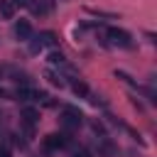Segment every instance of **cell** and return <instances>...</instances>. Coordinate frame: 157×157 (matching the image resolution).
Wrapping results in <instances>:
<instances>
[{
	"label": "cell",
	"instance_id": "obj_5",
	"mask_svg": "<svg viewBox=\"0 0 157 157\" xmlns=\"http://www.w3.org/2000/svg\"><path fill=\"white\" fill-rule=\"evenodd\" d=\"M27 7L32 10V15H49L54 7V0H27Z\"/></svg>",
	"mask_w": 157,
	"mask_h": 157
},
{
	"label": "cell",
	"instance_id": "obj_9",
	"mask_svg": "<svg viewBox=\"0 0 157 157\" xmlns=\"http://www.w3.org/2000/svg\"><path fill=\"white\" fill-rule=\"evenodd\" d=\"M44 76H47V81H49L52 86H56V88H64V86H66L64 76H61V74H56V71H47Z\"/></svg>",
	"mask_w": 157,
	"mask_h": 157
},
{
	"label": "cell",
	"instance_id": "obj_16",
	"mask_svg": "<svg viewBox=\"0 0 157 157\" xmlns=\"http://www.w3.org/2000/svg\"><path fill=\"white\" fill-rule=\"evenodd\" d=\"M0 76H2V69H0Z\"/></svg>",
	"mask_w": 157,
	"mask_h": 157
},
{
	"label": "cell",
	"instance_id": "obj_7",
	"mask_svg": "<svg viewBox=\"0 0 157 157\" xmlns=\"http://www.w3.org/2000/svg\"><path fill=\"white\" fill-rule=\"evenodd\" d=\"M64 145H66V137H64V135H56V132H54V135H47V137H44V150H49V152L61 150Z\"/></svg>",
	"mask_w": 157,
	"mask_h": 157
},
{
	"label": "cell",
	"instance_id": "obj_6",
	"mask_svg": "<svg viewBox=\"0 0 157 157\" xmlns=\"http://www.w3.org/2000/svg\"><path fill=\"white\" fill-rule=\"evenodd\" d=\"M15 37L22 39V42H29V37H32V25H29L27 20H17V22H15Z\"/></svg>",
	"mask_w": 157,
	"mask_h": 157
},
{
	"label": "cell",
	"instance_id": "obj_15",
	"mask_svg": "<svg viewBox=\"0 0 157 157\" xmlns=\"http://www.w3.org/2000/svg\"><path fill=\"white\" fill-rule=\"evenodd\" d=\"M12 5H27V0H10Z\"/></svg>",
	"mask_w": 157,
	"mask_h": 157
},
{
	"label": "cell",
	"instance_id": "obj_2",
	"mask_svg": "<svg viewBox=\"0 0 157 157\" xmlns=\"http://www.w3.org/2000/svg\"><path fill=\"white\" fill-rule=\"evenodd\" d=\"M61 123H64V128L76 130V128L83 123V113H81L78 108H74V105H66V108L61 110Z\"/></svg>",
	"mask_w": 157,
	"mask_h": 157
},
{
	"label": "cell",
	"instance_id": "obj_14",
	"mask_svg": "<svg viewBox=\"0 0 157 157\" xmlns=\"http://www.w3.org/2000/svg\"><path fill=\"white\" fill-rule=\"evenodd\" d=\"M7 96H10V93H7V88H2V86H0V98H7Z\"/></svg>",
	"mask_w": 157,
	"mask_h": 157
},
{
	"label": "cell",
	"instance_id": "obj_10",
	"mask_svg": "<svg viewBox=\"0 0 157 157\" xmlns=\"http://www.w3.org/2000/svg\"><path fill=\"white\" fill-rule=\"evenodd\" d=\"M71 88H74V93H76V96H83V98H86V96H91L88 86H86L83 81H78V78H76V81H71Z\"/></svg>",
	"mask_w": 157,
	"mask_h": 157
},
{
	"label": "cell",
	"instance_id": "obj_1",
	"mask_svg": "<svg viewBox=\"0 0 157 157\" xmlns=\"http://www.w3.org/2000/svg\"><path fill=\"white\" fill-rule=\"evenodd\" d=\"M56 44V37H54V32H42V34H32L29 37V52L32 54H37V52H42L44 47H54Z\"/></svg>",
	"mask_w": 157,
	"mask_h": 157
},
{
	"label": "cell",
	"instance_id": "obj_11",
	"mask_svg": "<svg viewBox=\"0 0 157 157\" xmlns=\"http://www.w3.org/2000/svg\"><path fill=\"white\" fill-rule=\"evenodd\" d=\"M0 12H2V17L12 20V17H15V5H12L10 0H0Z\"/></svg>",
	"mask_w": 157,
	"mask_h": 157
},
{
	"label": "cell",
	"instance_id": "obj_13",
	"mask_svg": "<svg viewBox=\"0 0 157 157\" xmlns=\"http://www.w3.org/2000/svg\"><path fill=\"white\" fill-rule=\"evenodd\" d=\"M71 157H91V152L86 150V147H78V150H74V155Z\"/></svg>",
	"mask_w": 157,
	"mask_h": 157
},
{
	"label": "cell",
	"instance_id": "obj_8",
	"mask_svg": "<svg viewBox=\"0 0 157 157\" xmlns=\"http://www.w3.org/2000/svg\"><path fill=\"white\" fill-rule=\"evenodd\" d=\"M22 120H25V125L32 130V128L37 125V120H39V113H37L34 108H25V110H22Z\"/></svg>",
	"mask_w": 157,
	"mask_h": 157
},
{
	"label": "cell",
	"instance_id": "obj_3",
	"mask_svg": "<svg viewBox=\"0 0 157 157\" xmlns=\"http://www.w3.org/2000/svg\"><path fill=\"white\" fill-rule=\"evenodd\" d=\"M105 37L110 39L108 44H115V47H130V44H132V42H130V34H128L125 29H118V27L105 29Z\"/></svg>",
	"mask_w": 157,
	"mask_h": 157
},
{
	"label": "cell",
	"instance_id": "obj_12",
	"mask_svg": "<svg viewBox=\"0 0 157 157\" xmlns=\"http://www.w3.org/2000/svg\"><path fill=\"white\" fill-rule=\"evenodd\" d=\"M49 64H54V66H64V64H66V59H64V54H61V52H56V49H54V52H49Z\"/></svg>",
	"mask_w": 157,
	"mask_h": 157
},
{
	"label": "cell",
	"instance_id": "obj_4",
	"mask_svg": "<svg viewBox=\"0 0 157 157\" xmlns=\"http://www.w3.org/2000/svg\"><path fill=\"white\" fill-rule=\"evenodd\" d=\"M118 155H120V150L115 142H110L108 137L98 140V157H118Z\"/></svg>",
	"mask_w": 157,
	"mask_h": 157
}]
</instances>
